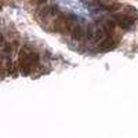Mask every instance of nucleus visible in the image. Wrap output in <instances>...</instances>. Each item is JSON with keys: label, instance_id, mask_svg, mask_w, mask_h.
I'll list each match as a JSON object with an SVG mask.
<instances>
[{"label": "nucleus", "instance_id": "obj_13", "mask_svg": "<svg viewBox=\"0 0 138 138\" xmlns=\"http://www.w3.org/2000/svg\"><path fill=\"white\" fill-rule=\"evenodd\" d=\"M0 10H2V0H0Z\"/></svg>", "mask_w": 138, "mask_h": 138}, {"label": "nucleus", "instance_id": "obj_5", "mask_svg": "<svg viewBox=\"0 0 138 138\" xmlns=\"http://www.w3.org/2000/svg\"><path fill=\"white\" fill-rule=\"evenodd\" d=\"M71 37L73 42L76 43H80L83 39H84V29H83V26L80 25V24H76V25H73L72 29H71Z\"/></svg>", "mask_w": 138, "mask_h": 138}, {"label": "nucleus", "instance_id": "obj_3", "mask_svg": "<svg viewBox=\"0 0 138 138\" xmlns=\"http://www.w3.org/2000/svg\"><path fill=\"white\" fill-rule=\"evenodd\" d=\"M58 8L54 6V4H46V6H43L40 10H39L37 13V18L40 24L43 26H46L47 29L50 28V25L53 24V21L55 19V17L58 15Z\"/></svg>", "mask_w": 138, "mask_h": 138}, {"label": "nucleus", "instance_id": "obj_8", "mask_svg": "<svg viewBox=\"0 0 138 138\" xmlns=\"http://www.w3.org/2000/svg\"><path fill=\"white\" fill-rule=\"evenodd\" d=\"M105 37H108V34H106V32L104 31V28H102V25H98V26H95V34H94V42H97V43H100V42H102Z\"/></svg>", "mask_w": 138, "mask_h": 138}, {"label": "nucleus", "instance_id": "obj_11", "mask_svg": "<svg viewBox=\"0 0 138 138\" xmlns=\"http://www.w3.org/2000/svg\"><path fill=\"white\" fill-rule=\"evenodd\" d=\"M46 2H47V0H37V4H39V6H42V4L46 3Z\"/></svg>", "mask_w": 138, "mask_h": 138}, {"label": "nucleus", "instance_id": "obj_4", "mask_svg": "<svg viewBox=\"0 0 138 138\" xmlns=\"http://www.w3.org/2000/svg\"><path fill=\"white\" fill-rule=\"evenodd\" d=\"M115 19H116V24L122 29H129L134 25V18L127 15V14H116Z\"/></svg>", "mask_w": 138, "mask_h": 138}, {"label": "nucleus", "instance_id": "obj_14", "mask_svg": "<svg viewBox=\"0 0 138 138\" xmlns=\"http://www.w3.org/2000/svg\"><path fill=\"white\" fill-rule=\"evenodd\" d=\"M0 58H2V53H0Z\"/></svg>", "mask_w": 138, "mask_h": 138}, {"label": "nucleus", "instance_id": "obj_7", "mask_svg": "<svg viewBox=\"0 0 138 138\" xmlns=\"http://www.w3.org/2000/svg\"><path fill=\"white\" fill-rule=\"evenodd\" d=\"M102 28H104V31L106 32L108 36H112V34L115 33V29H116V22L111 21V19H105V21L102 22Z\"/></svg>", "mask_w": 138, "mask_h": 138}, {"label": "nucleus", "instance_id": "obj_1", "mask_svg": "<svg viewBox=\"0 0 138 138\" xmlns=\"http://www.w3.org/2000/svg\"><path fill=\"white\" fill-rule=\"evenodd\" d=\"M18 65H19V72L22 75H29L33 72V69L39 65V54L29 47H24L19 50V58H18Z\"/></svg>", "mask_w": 138, "mask_h": 138}, {"label": "nucleus", "instance_id": "obj_2", "mask_svg": "<svg viewBox=\"0 0 138 138\" xmlns=\"http://www.w3.org/2000/svg\"><path fill=\"white\" fill-rule=\"evenodd\" d=\"M73 26V24L71 21L66 14L64 13H58V15L55 17V19L53 21V24L50 25V31L51 32H58V33H62V34H69L71 33V29Z\"/></svg>", "mask_w": 138, "mask_h": 138}, {"label": "nucleus", "instance_id": "obj_6", "mask_svg": "<svg viewBox=\"0 0 138 138\" xmlns=\"http://www.w3.org/2000/svg\"><path fill=\"white\" fill-rule=\"evenodd\" d=\"M116 46H117V42H116L113 37H111V36L105 37L102 42H100V43H98V48H100L101 51H108V50H112V48H115Z\"/></svg>", "mask_w": 138, "mask_h": 138}, {"label": "nucleus", "instance_id": "obj_12", "mask_svg": "<svg viewBox=\"0 0 138 138\" xmlns=\"http://www.w3.org/2000/svg\"><path fill=\"white\" fill-rule=\"evenodd\" d=\"M0 44H4V43H3V37H2V34H0Z\"/></svg>", "mask_w": 138, "mask_h": 138}, {"label": "nucleus", "instance_id": "obj_9", "mask_svg": "<svg viewBox=\"0 0 138 138\" xmlns=\"http://www.w3.org/2000/svg\"><path fill=\"white\" fill-rule=\"evenodd\" d=\"M94 34H95V26L90 24L86 29H84V39L87 42H93L94 40Z\"/></svg>", "mask_w": 138, "mask_h": 138}, {"label": "nucleus", "instance_id": "obj_10", "mask_svg": "<svg viewBox=\"0 0 138 138\" xmlns=\"http://www.w3.org/2000/svg\"><path fill=\"white\" fill-rule=\"evenodd\" d=\"M7 75V69H6V62L3 61V58H0V77H6Z\"/></svg>", "mask_w": 138, "mask_h": 138}]
</instances>
